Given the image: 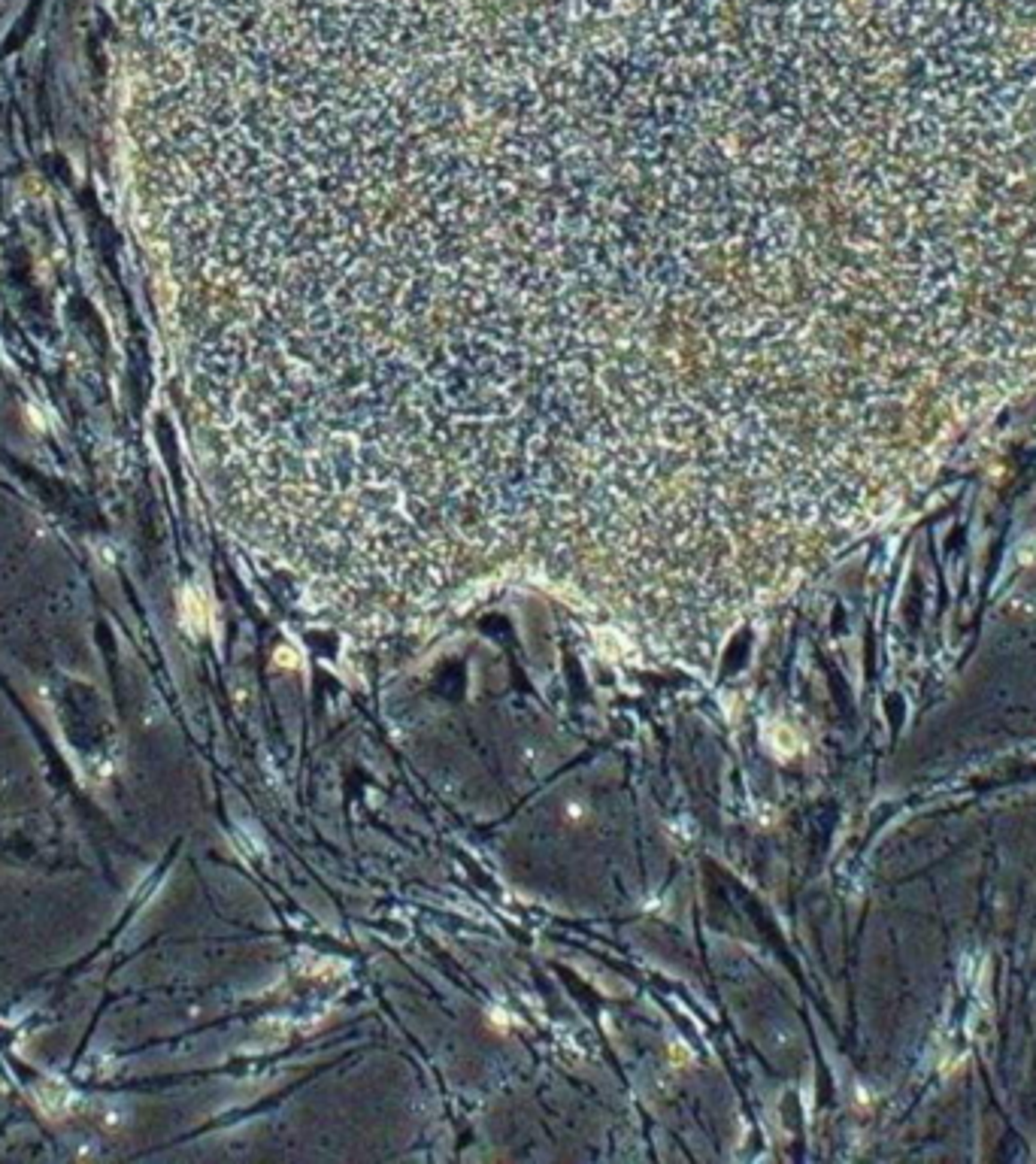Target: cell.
Here are the masks:
<instances>
[{"mask_svg":"<svg viewBox=\"0 0 1036 1164\" xmlns=\"http://www.w3.org/2000/svg\"><path fill=\"white\" fill-rule=\"evenodd\" d=\"M1022 555H1024V561H1036V531L1031 534V540L1022 546Z\"/></svg>","mask_w":1036,"mask_h":1164,"instance_id":"1","label":"cell"}]
</instances>
